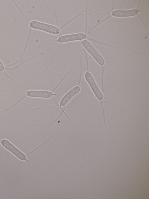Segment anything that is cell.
<instances>
[{
  "label": "cell",
  "instance_id": "6da1fadb",
  "mask_svg": "<svg viewBox=\"0 0 149 199\" xmlns=\"http://www.w3.org/2000/svg\"><path fill=\"white\" fill-rule=\"evenodd\" d=\"M1 146L6 149L10 152L16 157L21 161L17 173L19 170V168L23 161L28 162L29 160L27 158V156L22 151L20 150L13 144L7 139H2L0 142ZM17 173L16 174H17Z\"/></svg>",
  "mask_w": 149,
  "mask_h": 199
},
{
  "label": "cell",
  "instance_id": "7a4b0ae2",
  "mask_svg": "<svg viewBox=\"0 0 149 199\" xmlns=\"http://www.w3.org/2000/svg\"><path fill=\"white\" fill-rule=\"evenodd\" d=\"M32 28L54 35H58L60 32V29L57 27L50 24L37 21H32L29 23Z\"/></svg>",
  "mask_w": 149,
  "mask_h": 199
},
{
  "label": "cell",
  "instance_id": "3957f363",
  "mask_svg": "<svg viewBox=\"0 0 149 199\" xmlns=\"http://www.w3.org/2000/svg\"><path fill=\"white\" fill-rule=\"evenodd\" d=\"M84 77L96 97L99 100H102L104 99L103 95L92 75L89 72L86 71Z\"/></svg>",
  "mask_w": 149,
  "mask_h": 199
},
{
  "label": "cell",
  "instance_id": "277c9868",
  "mask_svg": "<svg viewBox=\"0 0 149 199\" xmlns=\"http://www.w3.org/2000/svg\"><path fill=\"white\" fill-rule=\"evenodd\" d=\"M82 44L85 49L99 64L102 65L104 64V60L103 58L88 41L84 40L82 41Z\"/></svg>",
  "mask_w": 149,
  "mask_h": 199
},
{
  "label": "cell",
  "instance_id": "5b68a950",
  "mask_svg": "<svg viewBox=\"0 0 149 199\" xmlns=\"http://www.w3.org/2000/svg\"><path fill=\"white\" fill-rule=\"evenodd\" d=\"M86 35L83 33H76L61 36L55 42L59 43H65L71 41L81 40L86 38Z\"/></svg>",
  "mask_w": 149,
  "mask_h": 199
},
{
  "label": "cell",
  "instance_id": "8992f818",
  "mask_svg": "<svg viewBox=\"0 0 149 199\" xmlns=\"http://www.w3.org/2000/svg\"><path fill=\"white\" fill-rule=\"evenodd\" d=\"M26 96L33 98H49L56 94L52 92L45 90H30L26 91Z\"/></svg>",
  "mask_w": 149,
  "mask_h": 199
},
{
  "label": "cell",
  "instance_id": "52a82bcc",
  "mask_svg": "<svg viewBox=\"0 0 149 199\" xmlns=\"http://www.w3.org/2000/svg\"><path fill=\"white\" fill-rule=\"evenodd\" d=\"M80 90V87L79 86H76L68 91L61 100L59 104L60 106L62 107L66 105Z\"/></svg>",
  "mask_w": 149,
  "mask_h": 199
},
{
  "label": "cell",
  "instance_id": "ba28073f",
  "mask_svg": "<svg viewBox=\"0 0 149 199\" xmlns=\"http://www.w3.org/2000/svg\"><path fill=\"white\" fill-rule=\"evenodd\" d=\"M139 11L136 9L129 10H115L111 13L112 15L115 17H129L135 16Z\"/></svg>",
  "mask_w": 149,
  "mask_h": 199
},
{
  "label": "cell",
  "instance_id": "9c48e42d",
  "mask_svg": "<svg viewBox=\"0 0 149 199\" xmlns=\"http://www.w3.org/2000/svg\"><path fill=\"white\" fill-rule=\"evenodd\" d=\"M5 68V66L3 63L0 59V71H3L4 70Z\"/></svg>",
  "mask_w": 149,
  "mask_h": 199
}]
</instances>
